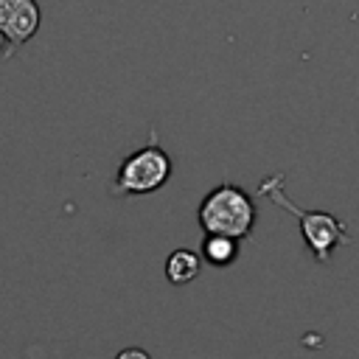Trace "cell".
Here are the masks:
<instances>
[{
	"label": "cell",
	"instance_id": "6da1fadb",
	"mask_svg": "<svg viewBox=\"0 0 359 359\" xmlns=\"http://www.w3.org/2000/svg\"><path fill=\"white\" fill-rule=\"evenodd\" d=\"M258 194L266 196L269 202H275L278 208L289 210V213L297 219L300 236H303V241H306V247H309V252L314 255L317 264H331L334 250L353 241V236L348 233V227H345L334 213H328V210H309V208L294 205V202L286 196V174H283V171L269 174V177L258 185Z\"/></svg>",
	"mask_w": 359,
	"mask_h": 359
},
{
	"label": "cell",
	"instance_id": "7a4b0ae2",
	"mask_svg": "<svg viewBox=\"0 0 359 359\" xmlns=\"http://www.w3.org/2000/svg\"><path fill=\"white\" fill-rule=\"evenodd\" d=\"M196 222L202 233H222L233 236L238 241L250 238L258 222V208L252 194H247L241 185L219 182L213 191H208L196 208Z\"/></svg>",
	"mask_w": 359,
	"mask_h": 359
},
{
	"label": "cell",
	"instance_id": "3957f363",
	"mask_svg": "<svg viewBox=\"0 0 359 359\" xmlns=\"http://www.w3.org/2000/svg\"><path fill=\"white\" fill-rule=\"evenodd\" d=\"M171 171H174V163H171L168 151L157 143V132L151 129L149 143L135 149L132 154H126L121 160L109 194L112 196H146V194H154L171 180Z\"/></svg>",
	"mask_w": 359,
	"mask_h": 359
},
{
	"label": "cell",
	"instance_id": "277c9868",
	"mask_svg": "<svg viewBox=\"0 0 359 359\" xmlns=\"http://www.w3.org/2000/svg\"><path fill=\"white\" fill-rule=\"evenodd\" d=\"M36 28H39L36 0H0V31L14 50L25 45L36 34Z\"/></svg>",
	"mask_w": 359,
	"mask_h": 359
},
{
	"label": "cell",
	"instance_id": "5b68a950",
	"mask_svg": "<svg viewBox=\"0 0 359 359\" xmlns=\"http://www.w3.org/2000/svg\"><path fill=\"white\" fill-rule=\"evenodd\" d=\"M238 252H241V241L233 236H222V233H205L202 247H199L202 264H210L216 269L230 266L238 258Z\"/></svg>",
	"mask_w": 359,
	"mask_h": 359
},
{
	"label": "cell",
	"instance_id": "8992f818",
	"mask_svg": "<svg viewBox=\"0 0 359 359\" xmlns=\"http://www.w3.org/2000/svg\"><path fill=\"white\" fill-rule=\"evenodd\" d=\"M202 272V255L188 250V247H177L174 252H168L165 258V280L174 286H185L191 280H196Z\"/></svg>",
	"mask_w": 359,
	"mask_h": 359
},
{
	"label": "cell",
	"instance_id": "52a82bcc",
	"mask_svg": "<svg viewBox=\"0 0 359 359\" xmlns=\"http://www.w3.org/2000/svg\"><path fill=\"white\" fill-rule=\"evenodd\" d=\"M115 359H151V353H149V351H143V348H137V345H132V348L118 351V353H115Z\"/></svg>",
	"mask_w": 359,
	"mask_h": 359
},
{
	"label": "cell",
	"instance_id": "ba28073f",
	"mask_svg": "<svg viewBox=\"0 0 359 359\" xmlns=\"http://www.w3.org/2000/svg\"><path fill=\"white\" fill-rule=\"evenodd\" d=\"M14 53V48L8 45V39L3 36V31H0V59H6V56H11Z\"/></svg>",
	"mask_w": 359,
	"mask_h": 359
}]
</instances>
